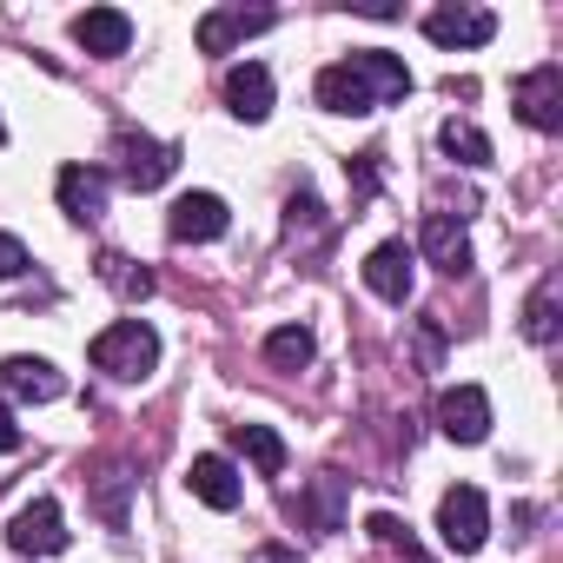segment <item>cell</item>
<instances>
[{
    "label": "cell",
    "mask_w": 563,
    "mask_h": 563,
    "mask_svg": "<svg viewBox=\"0 0 563 563\" xmlns=\"http://www.w3.org/2000/svg\"><path fill=\"white\" fill-rule=\"evenodd\" d=\"M405 93H411V67L398 54H378V47L345 54V60H332L319 74V107L325 113H378V107H391Z\"/></svg>",
    "instance_id": "6da1fadb"
},
{
    "label": "cell",
    "mask_w": 563,
    "mask_h": 563,
    "mask_svg": "<svg viewBox=\"0 0 563 563\" xmlns=\"http://www.w3.org/2000/svg\"><path fill=\"white\" fill-rule=\"evenodd\" d=\"M87 358H93V372H107V378H120V385H140V378H153V365H159V332H153L146 319H120V325H107V332L87 345Z\"/></svg>",
    "instance_id": "7a4b0ae2"
},
{
    "label": "cell",
    "mask_w": 563,
    "mask_h": 563,
    "mask_svg": "<svg viewBox=\"0 0 563 563\" xmlns=\"http://www.w3.org/2000/svg\"><path fill=\"white\" fill-rule=\"evenodd\" d=\"M438 537H444V550H457V556H477V550H484V537H490V504H484L477 484H457V490L438 497Z\"/></svg>",
    "instance_id": "3957f363"
},
{
    "label": "cell",
    "mask_w": 563,
    "mask_h": 563,
    "mask_svg": "<svg viewBox=\"0 0 563 563\" xmlns=\"http://www.w3.org/2000/svg\"><path fill=\"white\" fill-rule=\"evenodd\" d=\"M113 159H120V179H126L133 192H153V186H166V179H173L179 146L146 140V133H120V140H113Z\"/></svg>",
    "instance_id": "277c9868"
},
{
    "label": "cell",
    "mask_w": 563,
    "mask_h": 563,
    "mask_svg": "<svg viewBox=\"0 0 563 563\" xmlns=\"http://www.w3.org/2000/svg\"><path fill=\"white\" fill-rule=\"evenodd\" d=\"M510 100H517V120H523V126L556 133V126H563V67L543 60L537 74H523V80L510 87Z\"/></svg>",
    "instance_id": "5b68a950"
},
{
    "label": "cell",
    "mask_w": 563,
    "mask_h": 563,
    "mask_svg": "<svg viewBox=\"0 0 563 563\" xmlns=\"http://www.w3.org/2000/svg\"><path fill=\"white\" fill-rule=\"evenodd\" d=\"M8 543L21 556H60L67 550V523H60V504L54 497H34L8 517Z\"/></svg>",
    "instance_id": "8992f818"
},
{
    "label": "cell",
    "mask_w": 563,
    "mask_h": 563,
    "mask_svg": "<svg viewBox=\"0 0 563 563\" xmlns=\"http://www.w3.org/2000/svg\"><path fill=\"white\" fill-rule=\"evenodd\" d=\"M225 225H232V212H225L219 192H186V199H173V212H166V232H173L179 245L225 239Z\"/></svg>",
    "instance_id": "52a82bcc"
},
{
    "label": "cell",
    "mask_w": 563,
    "mask_h": 563,
    "mask_svg": "<svg viewBox=\"0 0 563 563\" xmlns=\"http://www.w3.org/2000/svg\"><path fill=\"white\" fill-rule=\"evenodd\" d=\"M438 424H444L451 444H484L490 438V398H484V385H451L438 398Z\"/></svg>",
    "instance_id": "ba28073f"
},
{
    "label": "cell",
    "mask_w": 563,
    "mask_h": 563,
    "mask_svg": "<svg viewBox=\"0 0 563 563\" xmlns=\"http://www.w3.org/2000/svg\"><path fill=\"white\" fill-rule=\"evenodd\" d=\"M411 265H418V252H411L405 239H385V245L365 258V286H372L385 306H405V299H411Z\"/></svg>",
    "instance_id": "9c48e42d"
},
{
    "label": "cell",
    "mask_w": 563,
    "mask_h": 563,
    "mask_svg": "<svg viewBox=\"0 0 563 563\" xmlns=\"http://www.w3.org/2000/svg\"><path fill=\"white\" fill-rule=\"evenodd\" d=\"M418 252H424L438 272H451V278L471 272V239H464V225H457L451 212H424V225H418Z\"/></svg>",
    "instance_id": "30bf717a"
},
{
    "label": "cell",
    "mask_w": 563,
    "mask_h": 563,
    "mask_svg": "<svg viewBox=\"0 0 563 563\" xmlns=\"http://www.w3.org/2000/svg\"><path fill=\"white\" fill-rule=\"evenodd\" d=\"M292 517H299V523H306L312 537H332V530H345V477H339V471L312 477V484L299 490Z\"/></svg>",
    "instance_id": "8fae6325"
},
{
    "label": "cell",
    "mask_w": 563,
    "mask_h": 563,
    "mask_svg": "<svg viewBox=\"0 0 563 563\" xmlns=\"http://www.w3.org/2000/svg\"><path fill=\"white\" fill-rule=\"evenodd\" d=\"M74 41H80L93 60H120V54L133 47V21H126L120 8H87V14H74Z\"/></svg>",
    "instance_id": "7c38bea8"
},
{
    "label": "cell",
    "mask_w": 563,
    "mask_h": 563,
    "mask_svg": "<svg viewBox=\"0 0 563 563\" xmlns=\"http://www.w3.org/2000/svg\"><path fill=\"white\" fill-rule=\"evenodd\" d=\"M272 27V14L265 8H212L206 21H199V54H232L239 41H252V34H265Z\"/></svg>",
    "instance_id": "4fadbf2b"
},
{
    "label": "cell",
    "mask_w": 563,
    "mask_h": 563,
    "mask_svg": "<svg viewBox=\"0 0 563 563\" xmlns=\"http://www.w3.org/2000/svg\"><path fill=\"white\" fill-rule=\"evenodd\" d=\"M490 34H497V21L484 8H438V14H424V41H438V47H484Z\"/></svg>",
    "instance_id": "5bb4252c"
},
{
    "label": "cell",
    "mask_w": 563,
    "mask_h": 563,
    "mask_svg": "<svg viewBox=\"0 0 563 563\" xmlns=\"http://www.w3.org/2000/svg\"><path fill=\"white\" fill-rule=\"evenodd\" d=\"M225 107H232L245 126H258V120L272 113V74H265L258 60H239V67H225Z\"/></svg>",
    "instance_id": "9a60e30c"
},
{
    "label": "cell",
    "mask_w": 563,
    "mask_h": 563,
    "mask_svg": "<svg viewBox=\"0 0 563 563\" xmlns=\"http://www.w3.org/2000/svg\"><path fill=\"white\" fill-rule=\"evenodd\" d=\"M60 212L74 225H93L107 212V173L100 166H60Z\"/></svg>",
    "instance_id": "2e32d148"
},
{
    "label": "cell",
    "mask_w": 563,
    "mask_h": 563,
    "mask_svg": "<svg viewBox=\"0 0 563 563\" xmlns=\"http://www.w3.org/2000/svg\"><path fill=\"white\" fill-rule=\"evenodd\" d=\"M186 490L199 497V504H212V510H239V497H245V484H239V471L219 457V451H206V457H192V471H186Z\"/></svg>",
    "instance_id": "e0dca14e"
},
{
    "label": "cell",
    "mask_w": 563,
    "mask_h": 563,
    "mask_svg": "<svg viewBox=\"0 0 563 563\" xmlns=\"http://www.w3.org/2000/svg\"><path fill=\"white\" fill-rule=\"evenodd\" d=\"M0 391H14L27 405H54V398H67V378L47 358H8L0 365Z\"/></svg>",
    "instance_id": "ac0fdd59"
},
{
    "label": "cell",
    "mask_w": 563,
    "mask_h": 563,
    "mask_svg": "<svg viewBox=\"0 0 563 563\" xmlns=\"http://www.w3.org/2000/svg\"><path fill=\"white\" fill-rule=\"evenodd\" d=\"M232 444L265 471V477H278V471H286V438H278L272 424H232Z\"/></svg>",
    "instance_id": "d6986e66"
},
{
    "label": "cell",
    "mask_w": 563,
    "mask_h": 563,
    "mask_svg": "<svg viewBox=\"0 0 563 563\" xmlns=\"http://www.w3.org/2000/svg\"><path fill=\"white\" fill-rule=\"evenodd\" d=\"M365 530H372V543H378L391 563H431V556L418 550V537H411V530H405L391 510H372V523H365Z\"/></svg>",
    "instance_id": "ffe728a7"
},
{
    "label": "cell",
    "mask_w": 563,
    "mask_h": 563,
    "mask_svg": "<svg viewBox=\"0 0 563 563\" xmlns=\"http://www.w3.org/2000/svg\"><path fill=\"white\" fill-rule=\"evenodd\" d=\"M312 352H319V345H312V332H306V325H278V332L265 339V358H272L278 372H306V365H312Z\"/></svg>",
    "instance_id": "44dd1931"
},
{
    "label": "cell",
    "mask_w": 563,
    "mask_h": 563,
    "mask_svg": "<svg viewBox=\"0 0 563 563\" xmlns=\"http://www.w3.org/2000/svg\"><path fill=\"white\" fill-rule=\"evenodd\" d=\"M438 146L457 159V166H490V140L471 126V120H444V133H438Z\"/></svg>",
    "instance_id": "7402d4cb"
},
{
    "label": "cell",
    "mask_w": 563,
    "mask_h": 563,
    "mask_svg": "<svg viewBox=\"0 0 563 563\" xmlns=\"http://www.w3.org/2000/svg\"><path fill=\"white\" fill-rule=\"evenodd\" d=\"M523 339H530V345H550V339H556V278H543V286L530 292V306H523Z\"/></svg>",
    "instance_id": "603a6c76"
},
{
    "label": "cell",
    "mask_w": 563,
    "mask_h": 563,
    "mask_svg": "<svg viewBox=\"0 0 563 563\" xmlns=\"http://www.w3.org/2000/svg\"><path fill=\"white\" fill-rule=\"evenodd\" d=\"M100 278H107L120 299H146V292H153V272H140V265H133V258H120V252H107V258H100Z\"/></svg>",
    "instance_id": "cb8c5ba5"
},
{
    "label": "cell",
    "mask_w": 563,
    "mask_h": 563,
    "mask_svg": "<svg viewBox=\"0 0 563 563\" xmlns=\"http://www.w3.org/2000/svg\"><path fill=\"white\" fill-rule=\"evenodd\" d=\"M126 484H133L126 471H107V477H100V490H93V510H100V517H107L113 530L126 523Z\"/></svg>",
    "instance_id": "d4e9b609"
},
{
    "label": "cell",
    "mask_w": 563,
    "mask_h": 563,
    "mask_svg": "<svg viewBox=\"0 0 563 563\" xmlns=\"http://www.w3.org/2000/svg\"><path fill=\"white\" fill-rule=\"evenodd\" d=\"M34 258H27V245L14 239V232H0V278H21Z\"/></svg>",
    "instance_id": "484cf974"
},
{
    "label": "cell",
    "mask_w": 563,
    "mask_h": 563,
    "mask_svg": "<svg viewBox=\"0 0 563 563\" xmlns=\"http://www.w3.org/2000/svg\"><path fill=\"white\" fill-rule=\"evenodd\" d=\"M252 563H299V550H286V543H258Z\"/></svg>",
    "instance_id": "4316f807"
},
{
    "label": "cell",
    "mask_w": 563,
    "mask_h": 563,
    "mask_svg": "<svg viewBox=\"0 0 563 563\" xmlns=\"http://www.w3.org/2000/svg\"><path fill=\"white\" fill-rule=\"evenodd\" d=\"M0 451H21V424H14L8 405H0Z\"/></svg>",
    "instance_id": "83f0119b"
},
{
    "label": "cell",
    "mask_w": 563,
    "mask_h": 563,
    "mask_svg": "<svg viewBox=\"0 0 563 563\" xmlns=\"http://www.w3.org/2000/svg\"><path fill=\"white\" fill-rule=\"evenodd\" d=\"M418 352H424V365H438V352H444V339H438L431 319H424V332H418Z\"/></svg>",
    "instance_id": "f1b7e54d"
},
{
    "label": "cell",
    "mask_w": 563,
    "mask_h": 563,
    "mask_svg": "<svg viewBox=\"0 0 563 563\" xmlns=\"http://www.w3.org/2000/svg\"><path fill=\"white\" fill-rule=\"evenodd\" d=\"M0 140H8V126H0Z\"/></svg>",
    "instance_id": "f546056e"
}]
</instances>
